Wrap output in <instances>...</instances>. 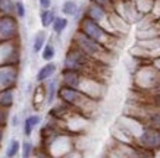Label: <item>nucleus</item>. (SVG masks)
I'll return each mask as SVG.
<instances>
[{
	"mask_svg": "<svg viewBox=\"0 0 160 158\" xmlns=\"http://www.w3.org/2000/svg\"><path fill=\"white\" fill-rule=\"evenodd\" d=\"M96 5L102 6L103 9H106L107 12H113V6H115V0H91Z\"/></svg>",
	"mask_w": 160,
	"mask_h": 158,
	"instance_id": "nucleus-30",
	"label": "nucleus"
},
{
	"mask_svg": "<svg viewBox=\"0 0 160 158\" xmlns=\"http://www.w3.org/2000/svg\"><path fill=\"white\" fill-rule=\"evenodd\" d=\"M43 123V117L38 113L28 114L22 122V133L25 138H31V135L34 133V130Z\"/></svg>",
	"mask_w": 160,
	"mask_h": 158,
	"instance_id": "nucleus-12",
	"label": "nucleus"
},
{
	"mask_svg": "<svg viewBox=\"0 0 160 158\" xmlns=\"http://www.w3.org/2000/svg\"><path fill=\"white\" fill-rule=\"evenodd\" d=\"M156 37H160V26L157 25V22L137 29V40H150Z\"/></svg>",
	"mask_w": 160,
	"mask_h": 158,
	"instance_id": "nucleus-16",
	"label": "nucleus"
},
{
	"mask_svg": "<svg viewBox=\"0 0 160 158\" xmlns=\"http://www.w3.org/2000/svg\"><path fill=\"white\" fill-rule=\"evenodd\" d=\"M21 66L16 65H3L0 66V89L16 88L19 82Z\"/></svg>",
	"mask_w": 160,
	"mask_h": 158,
	"instance_id": "nucleus-11",
	"label": "nucleus"
},
{
	"mask_svg": "<svg viewBox=\"0 0 160 158\" xmlns=\"http://www.w3.org/2000/svg\"><path fill=\"white\" fill-rule=\"evenodd\" d=\"M56 16H58V10L54 9L53 6L49 7V9H41L40 10V22H41V26L44 29L50 28Z\"/></svg>",
	"mask_w": 160,
	"mask_h": 158,
	"instance_id": "nucleus-19",
	"label": "nucleus"
},
{
	"mask_svg": "<svg viewBox=\"0 0 160 158\" xmlns=\"http://www.w3.org/2000/svg\"><path fill=\"white\" fill-rule=\"evenodd\" d=\"M157 25H159V26H160V18H159V21H157Z\"/></svg>",
	"mask_w": 160,
	"mask_h": 158,
	"instance_id": "nucleus-36",
	"label": "nucleus"
},
{
	"mask_svg": "<svg viewBox=\"0 0 160 158\" xmlns=\"http://www.w3.org/2000/svg\"><path fill=\"white\" fill-rule=\"evenodd\" d=\"M132 79L140 91H151L160 81V72L151 62H141L135 66Z\"/></svg>",
	"mask_w": 160,
	"mask_h": 158,
	"instance_id": "nucleus-6",
	"label": "nucleus"
},
{
	"mask_svg": "<svg viewBox=\"0 0 160 158\" xmlns=\"http://www.w3.org/2000/svg\"><path fill=\"white\" fill-rule=\"evenodd\" d=\"M47 40H49V35L46 32V29H40L37 31L34 35V38H32V53L34 54H38L41 51V48L44 47V44L47 43Z\"/></svg>",
	"mask_w": 160,
	"mask_h": 158,
	"instance_id": "nucleus-21",
	"label": "nucleus"
},
{
	"mask_svg": "<svg viewBox=\"0 0 160 158\" xmlns=\"http://www.w3.org/2000/svg\"><path fill=\"white\" fill-rule=\"evenodd\" d=\"M44 84V88H46V104L52 105L54 101H58V89L59 85H60V81L59 78H50L47 79Z\"/></svg>",
	"mask_w": 160,
	"mask_h": 158,
	"instance_id": "nucleus-14",
	"label": "nucleus"
},
{
	"mask_svg": "<svg viewBox=\"0 0 160 158\" xmlns=\"http://www.w3.org/2000/svg\"><path fill=\"white\" fill-rule=\"evenodd\" d=\"M35 152V145L32 141H29V138H27L24 142H21V152L19 155L22 158H29V157H34Z\"/></svg>",
	"mask_w": 160,
	"mask_h": 158,
	"instance_id": "nucleus-24",
	"label": "nucleus"
},
{
	"mask_svg": "<svg viewBox=\"0 0 160 158\" xmlns=\"http://www.w3.org/2000/svg\"><path fill=\"white\" fill-rule=\"evenodd\" d=\"M151 63L154 65V67H156V69H157V70L160 72V56H157V57L153 59V60H151Z\"/></svg>",
	"mask_w": 160,
	"mask_h": 158,
	"instance_id": "nucleus-32",
	"label": "nucleus"
},
{
	"mask_svg": "<svg viewBox=\"0 0 160 158\" xmlns=\"http://www.w3.org/2000/svg\"><path fill=\"white\" fill-rule=\"evenodd\" d=\"M40 54H41V59L44 62L54 60V57H56V45H54L53 40H47V43L44 44V47L41 48Z\"/></svg>",
	"mask_w": 160,
	"mask_h": 158,
	"instance_id": "nucleus-22",
	"label": "nucleus"
},
{
	"mask_svg": "<svg viewBox=\"0 0 160 158\" xmlns=\"http://www.w3.org/2000/svg\"><path fill=\"white\" fill-rule=\"evenodd\" d=\"M5 129L6 127H0V148H2L3 141H5Z\"/></svg>",
	"mask_w": 160,
	"mask_h": 158,
	"instance_id": "nucleus-34",
	"label": "nucleus"
},
{
	"mask_svg": "<svg viewBox=\"0 0 160 158\" xmlns=\"http://www.w3.org/2000/svg\"><path fill=\"white\" fill-rule=\"evenodd\" d=\"M19 122L21 120H19V116L18 114H15L13 117H12V126H13V127H16V126L19 125Z\"/></svg>",
	"mask_w": 160,
	"mask_h": 158,
	"instance_id": "nucleus-33",
	"label": "nucleus"
},
{
	"mask_svg": "<svg viewBox=\"0 0 160 158\" xmlns=\"http://www.w3.org/2000/svg\"><path fill=\"white\" fill-rule=\"evenodd\" d=\"M58 72V65L52 60V62H46L43 66L37 70V75H35V84H43L47 79L53 78Z\"/></svg>",
	"mask_w": 160,
	"mask_h": 158,
	"instance_id": "nucleus-13",
	"label": "nucleus"
},
{
	"mask_svg": "<svg viewBox=\"0 0 160 158\" xmlns=\"http://www.w3.org/2000/svg\"><path fill=\"white\" fill-rule=\"evenodd\" d=\"M131 2H137V0H131Z\"/></svg>",
	"mask_w": 160,
	"mask_h": 158,
	"instance_id": "nucleus-37",
	"label": "nucleus"
},
{
	"mask_svg": "<svg viewBox=\"0 0 160 158\" xmlns=\"http://www.w3.org/2000/svg\"><path fill=\"white\" fill-rule=\"evenodd\" d=\"M82 15L84 16H87V18H90V19H92L94 22L100 24L103 28H106L107 31L116 34L115 31H113L112 24H110V12H107L106 9H103L102 6L96 5L94 2L88 0V3L85 5V7H84V10H82ZM119 37H121V35H119Z\"/></svg>",
	"mask_w": 160,
	"mask_h": 158,
	"instance_id": "nucleus-9",
	"label": "nucleus"
},
{
	"mask_svg": "<svg viewBox=\"0 0 160 158\" xmlns=\"http://www.w3.org/2000/svg\"><path fill=\"white\" fill-rule=\"evenodd\" d=\"M58 100L65 103L73 111L85 116L88 119H91V116H94L98 107V103H100V101L94 100L91 97L85 95L84 92L78 91L75 88H71V86L62 85V84L59 85L58 89Z\"/></svg>",
	"mask_w": 160,
	"mask_h": 158,
	"instance_id": "nucleus-2",
	"label": "nucleus"
},
{
	"mask_svg": "<svg viewBox=\"0 0 160 158\" xmlns=\"http://www.w3.org/2000/svg\"><path fill=\"white\" fill-rule=\"evenodd\" d=\"M150 18L153 21H159V18H160V0H154L153 2V6H151V10H150Z\"/></svg>",
	"mask_w": 160,
	"mask_h": 158,
	"instance_id": "nucleus-29",
	"label": "nucleus"
},
{
	"mask_svg": "<svg viewBox=\"0 0 160 158\" xmlns=\"http://www.w3.org/2000/svg\"><path fill=\"white\" fill-rule=\"evenodd\" d=\"M21 60H22L21 38L0 43V66H3V65L21 66Z\"/></svg>",
	"mask_w": 160,
	"mask_h": 158,
	"instance_id": "nucleus-8",
	"label": "nucleus"
},
{
	"mask_svg": "<svg viewBox=\"0 0 160 158\" xmlns=\"http://www.w3.org/2000/svg\"><path fill=\"white\" fill-rule=\"evenodd\" d=\"M0 15H13V0L0 2Z\"/></svg>",
	"mask_w": 160,
	"mask_h": 158,
	"instance_id": "nucleus-27",
	"label": "nucleus"
},
{
	"mask_svg": "<svg viewBox=\"0 0 160 158\" xmlns=\"http://www.w3.org/2000/svg\"><path fill=\"white\" fill-rule=\"evenodd\" d=\"M77 29L78 31H81L82 34H85V35L90 37L91 40L97 41L98 44L104 45V47L109 48V50H115V48L118 47L119 40H121L119 35L110 32V31H107V29L103 28L100 24L94 22L92 19H90V18H87V16H84V15L78 19Z\"/></svg>",
	"mask_w": 160,
	"mask_h": 158,
	"instance_id": "nucleus-5",
	"label": "nucleus"
},
{
	"mask_svg": "<svg viewBox=\"0 0 160 158\" xmlns=\"http://www.w3.org/2000/svg\"><path fill=\"white\" fill-rule=\"evenodd\" d=\"M59 81L62 85L75 88L78 91L84 92L85 95L91 97L94 100L100 101L106 95L107 85L102 78L90 75V73L77 72V70H66L62 69L59 75Z\"/></svg>",
	"mask_w": 160,
	"mask_h": 158,
	"instance_id": "nucleus-1",
	"label": "nucleus"
},
{
	"mask_svg": "<svg viewBox=\"0 0 160 158\" xmlns=\"http://www.w3.org/2000/svg\"><path fill=\"white\" fill-rule=\"evenodd\" d=\"M0 2H2V0H0Z\"/></svg>",
	"mask_w": 160,
	"mask_h": 158,
	"instance_id": "nucleus-38",
	"label": "nucleus"
},
{
	"mask_svg": "<svg viewBox=\"0 0 160 158\" xmlns=\"http://www.w3.org/2000/svg\"><path fill=\"white\" fill-rule=\"evenodd\" d=\"M16 100V88H5L0 89V107L12 108Z\"/></svg>",
	"mask_w": 160,
	"mask_h": 158,
	"instance_id": "nucleus-18",
	"label": "nucleus"
},
{
	"mask_svg": "<svg viewBox=\"0 0 160 158\" xmlns=\"http://www.w3.org/2000/svg\"><path fill=\"white\" fill-rule=\"evenodd\" d=\"M100 67H107V66H104L102 63H97L96 60L88 57L87 54H84L78 47L69 44L68 50L65 53V57H63L62 69L90 73V75L100 78Z\"/></svg>",
	"mask_w": 160,
	"mask_h": 158,
	"instance_id": "nucleus-3",
	"label": "nucleus"
},
{
	"mask_svg": "<svg viewBox=\"0 0 160 158\" xmlns=\"http://www.w3.org/2000/svg\"><path fill=\"white\" fill-rule=\"evenodd\" d=\"M71 44L78 47L84 54H87L90 59L96 60L97 63H102L104 66H109L112 63V57H113V50H109L104 45L98 44L97 41L91 40L90 37H87L85 34H82L81 31H75L72 34L71 38Z\"/></svg>",
	"mask_w": 160,
	"mask_h": 158,
	"instance_id": "nucleus-4",
	"label": "nucleus"
},
{
	"mask_svg": "<svg viewBox=\"0 0 160 158\" xmlns=\"http://www.w3.org/2000/svg\"><path fill=\"white\" fill-rule=\"evenodd\" d=\"M60 13L66 18H78L79 19L82 16V10L75 0H65L60 6Z\"/></svg>",
	"mask_w": 160,
	"mask_h": 158,
	"instance_id": "nucleus-15",
	"label": "nucleus"
},
{
	"mask_svg": "<svg viewBox=\"0 0 160 158\" xmlns=\"http://www.w3.org/2000/svg\"><path fill=\"white\" fill-rule=\"evenodd\" d=\"M10 110H12V108H6V107H0V127H6V126L9 125Z\"/></svg>",
	"mask_w": 160,
	"mask_h": 158,
	"instance_id": "nucleus-28",
	"label": "nucleus"
},
{
	"mask_svg": "<svg viewBox=\"0 0 160 158\" xmlns=\"http://www.w3.org/2000/svg\"><path fill=\"white\" fill-rule=\"evenodd\" d=\"M150 92H153V94H157V95H160V81L157 82V85H156Z\"/></svg>",
	"mask_w": 160,
	"mask_h": 158,
	"instance_id": "nucleus-35",
	"label": "nucleus"
},
{
	"mask_svg": "<svg viewBox=\"0 0 160 158\" xmlns=\"http://www.w3.org/2000/svg\"><path fill=\"white\" fill-rule=\"evenodd\" d=\"M69 26V18H66V16H63V15H58L56 18H54L53 24H52V31H53V34L56 35V37H60L65 31H66V28Z\"/></svg>",
	"mask_w": 160,
	"mask_h": 158,
	"instance_id": "nucleus-20",
	"label": "nucleus"
},
{
	"mask_svg": "<svg viewBox=\"0 0 160 158\" xmlns=\"http://www.w3.org/2000/svg\"><path fill=\"white\" fill-rule=\"evenodd\" d=\"M13 15L19 21L27 16V6L22 0H13Z\"/></svg>",
	"mask_w": 160,
	"mask_h": 158,
	"instance_id": "nucleus-25",
	"label": "nucleus"
},
{
	"mask_svg": "<svg viewBox=\"0 0 160 158\" xmlns=\"http://www.w3.org/2000/svg\"><path fill=\"white\" fill-rule=\"evenodd\" d=\"M21 38L19 19L15 15H0V43Z\"/></svg>",
	"mask_w": 160,
	"mask_h": 158,
	"instance_id": "nucleus-10",
	"label": "nucleus"
},
{
	"mask_svg": "<svg viewBox=\"0 0 160 158\" xmlns=\"http://www.w3.org/2000/svg\"><path fill=\"white\" fill-rule=\"evenodd\" d=\"M40 9H49L53 6V0H37Z\"/></svg>",
	"mask_w": 160,
	"mask_h": 158,
	"instance_id": "nucleus-31",
	"label": "nucleus"
},
{
	"mask_svg": "<svg viewBox=\"0 0 160 158\" xmlns=\"http://www.w3.org/2000/svg\"><path fill=\"white\" fill-rule=\"evenodd\" d=\"M32 108L34 110H40L43 104H46V88H44V84H37L32 91Z\"/></svg>",
	"mask_w": 160,
	"mask_h": 158,
	"instance_id": "nucleus-17",
	"label": "nucleus"
},
{
	"mask_svg": "<svg viewBox=\"0 0 160 158\" xmlns=\"http://www.w3.org/2000/svg\"><path fill=\"white\" fill-rule=\"evenodd\" d=\"M153 2H154V0H137L134 3H135V6H137V10H138L141 15H148L151 10V6H153Z\"/></svg>",
	"mask_w": 160,
	"mask_h": 158,
	"instance_id": "nucleus-26",
	"label": "nucleus"
},
{
	"mask_svg": "<svg viewBox=\"0 0 160 158\" xmlns=\"http://www.w3.org/2000/svg\"><path fill=\"white\" fill-rule=\"evenodd\" d=\"M21 152V141L18 138H12L9 141V144L5 149V157L6 158H15L18 157Z\"/></svg>",
	"mask_w": 160,
	"mask_h": 158,
	"instance_id": "nucleus-23",
	"label": "nucleus"
},
{
	"mask_svg": "<svg viewBox=\"0 0 160 158\" xmlns=\"http://www.w3.org/2000/svg\"><path fill=\"white\" fill-rule=\"evenodd\" d=\"M135 145L140 149L153 155L156 151L160 149V129L144 125V127L135 138Z\"/></svg>",
	"mask_w": 160,
	"mask_h": 158,
	"instance_id": "nucleus-7",
	"label": "nucleus"
}]
</instances>
